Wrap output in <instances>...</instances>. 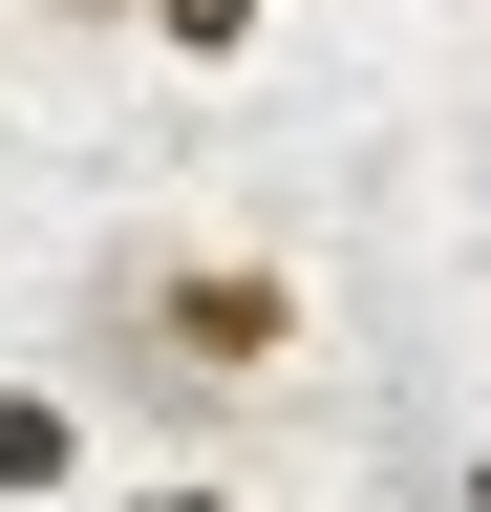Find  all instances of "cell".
Returning <instances> with one entry per match:
<instances>
[{
    "label": "cell",
    "instance_id": "3957f363",
    "mask_svg": "<svg viewBox=\"0 0 491 512\" xmlns=\"http://www.w3.org/2000/svg\"><path fill=\"white\" fill-rule=\"evenodd\" d=\"M129 22H150L171 64H257V22H278V0H129Z\"/></svg>",
    "mask_w": 491,
    "mask_h": 512
},
{
    "label": "cell",
    "instance_id": "6da1fadb",
    "mask_svg": "<svg viewBox=\"0 0 491 512\" xmlns=\"http://www.w3.org/2000/svg\"><path fill=\"white\" fill-rule=\"evenodd\" d=\"M86 342L150 384V406H235V384H278L299 363V278L257 235H129L86 278Z\"/></svg>",
    "mask_w": 491,
    "mask_h": 512
},
{
    "label": "cell",
    "instance_id": "5b68a950",
    "mask_svg": "<svg viewBox=\"0 0 491 512\" xmlns=\"http://www.w3.org/2000/svg\"><path fill=\"white\" fill-rule=\"evenodd\" d=\"M43 22H129V0H43Z\"/></svg>",
    "mask_w": 491,
    "mask_h": 512
},
{
    "label": "cell",
    "instance_id": "8992f818",
    "mask_svg": "<svg viewBox=\"0 0 491 512\" xmlns=\"http://www.w3.org/2000/svg\"><path fill=\"white\" fill-rule=\"evenodd\" d=\"M470 512H491V448H470Z\"/></svg>",
    "mask_w": 491,
    "mask_h": 512
},
{
    "label": "cell",
    "instance_id": "277c9868",
    "mask_svg": "<svg viewBox=\"0 0 491 512\" xmlns=\"http://www.w3.org/2000/svg\"><path fill=\"white\" fill-rule=\"evenodd\" d=\"M107 512H235V491L214 470H150V491H107Z\"/></svg>",
    "mask_w": 491,
    "mask_h": 512
},
{
    "label": "cell",
    "instance_id": "7a4b0ae2",
    "mask_svg": "<svg viewBox=\"0 0 491 512\" xmlns=\"http://www.w3.org/2000/svg\"><path fill=\"white\" fill-rule=\"evenodd\" d=\"M86 491V406L65 384H0V512H65Z\"/></svg>",
    "mask_w": 491,
    "mask_h": 512
}]
</instances>
